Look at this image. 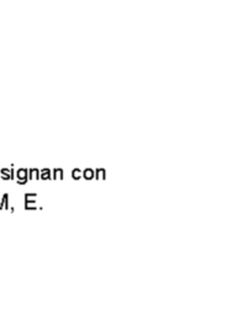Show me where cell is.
Masks as SVG:
<instances>
[{"label": "cell", "instance_id": "11", "mask_svg": "<svg viewBox=\"0 0 244 315\" xmlns=\"http://www.w3.org/2000/svg\"><path fill=\"white\" fill-rule=\"evenodd\" d=\"M35 197H36V193H26L25 195V202L26 201H35Z\"/></svg>", "mask_w": 244, "mask_h": 315}, {"label": "cell", "instance_id": "2", "mask_svg": "<svg viewBox=\"0 0 244 315\" xmlns=\"http://www.w3.org/2000/svg\"><path fill=\"white\" fill-rule=\"evenodd\" d=\"M0 176L4 180H9V178H14V169H9V168H3L0 170Z\"/></svg>", "mask_w": 244, "mask_h": 315}, {"label": "cell", "instance_id": "4", "mask_svg": "<svg viewBox=\"0 0 244 315\" xmlns=\"http://www.w3.org/2000/svg\"><path fill=\"white\" fill-rule=\"evenodd\" d=\"M52 177V171L49 169H42L40 170V178L42 180H49Z\"/></svg>", "mask_w": 244, "mask_h": 315}, {"label": "cell", "instance_id": "8", "mask_svg": "<svg viewBox=\"0 0 244 315\" xmlns=\"http://www.w3.org/2000/svg\"><path fill=\"white\" fill-rule=\"evenodd\" d=\"M95 177H96V178H105V177H106V170H105V169H101V168L96 169V171H95Z\"/></svg>", "mask_w": 244, "mask_h": 315}, {"label": "cell", "instance_id": "5", "mask_svg": "<svg viewBox=\"0 0 244 315\" xmlns=\"http://www.w3.org/2000/svg\"><path fill=\"white\" fill-rule=\"evenodd\" d=\"M28 178H40V170L36 168H32L28 170Z\"/></svg>", "mask_w": 244, "mask_h": 315}, {"label": "cell", "instance_id": "1", "mask_svg": "<svg viewBox=\"0 0 244 315\" xmlns=\"http://www.w3.org/2000/svg\"><path fill=\"white\" fill-rule=\"evenodd\" d=\"M28 180V170L25 169V168H20L18 171H16V181L20 185H25Z\"/></svg>", "mask_w": 244, "mask_h": 315}, {"label": "cell", "instance_id": "12", "mask_svg": "<svg viewBox=\"0 0 244 315\" xmlns=\"http://www.w3.org/2000/svg\"><path fill=\"white\" fill-rule=\"evenodd\" d=\"M0 209H1V203H0Z\"/></svg>", "mask_w": 244, "mask_h": 315}, {"label": "cell", "instance_id": "9", "mask_svg": "<svg viewBox=\"0 0 244 315\" xmlns=\"http://www.w3.org/2000/svg\"><path fill=\"white\" fill-rule=\"evenodd\" d=\"M72 176H73V178H75V180H79L80 177H83V170H80V169H74L73 171H72Z\"/></svg>", "mask_w": 244, "mask_h": 315}, {"label": "cell", "instance_id": "6", "mask_svg": "<svg viewBox=\"0 0 244 315\" xmlns=\"http://www.w3.org/2000/svg\"><path fill=\"white\" fill-rule=\"evenodd\" d=\"M63 176H64L63 169H61V168H56V169L53 170V177H54V178L59 180V178H63Z\"/></svg>", "mask_w": 244, "mask_h": 315}, {"label": "cell", "instance_id": "7", "mask_svg": "<svg viewBox=\"0 0 244 315\" xmlns=\"http://www.w3.org/2000/svg\"><path fill=\"white\" fill-rule=\"evenodd\" d=\"M0 203H1V208H9V195L8 193L3 195V198H1Z\"/></svg>", "mask_w": 244, "mask_h": 315}, {"label": "cell", "instance_id": "3", "mask_svg": "<svg viewBox=\"0 0 244 315\" xmlns=\"http://www.w3.org/2000/svg\"><path fill=\"white\" fill-rule=\"evenodd\" d=\"M83 177L86 180H91L93 177H95V170H93L91 168H86L85 170H83Z\"/></svg>", "mask_w": 244, "mask_h": 315}, {"label": "cell", "instance_id": "10", "mask_svg": "<svg viewBox=\"0 0 244 315\" xmlns=\"http://www.w3.org/2000/svg\"><path fill=\"white\" fill-rule=\"evenodd\" d=\"M25 207H26V209H35L36 208V202L35 201H26Z\"/></svg>", "mask_w": 244, "mask_h": 315}]
</instances>
